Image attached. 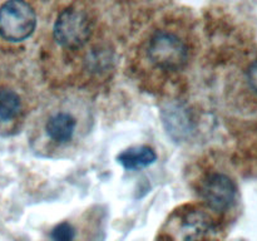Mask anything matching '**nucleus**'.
Segmentation results:
<instances>
[{"label": "nucleus", "instance_id": "f257e3e1", "mask_svg": "<svg viewBox=\"0 0 257 241\" xmlns=\"http://www.w3.org/2000/svg\"><path fill=\"white\" fill-rule=\"evenodd\" d=\"M37 27V14L25 0H7L0 5V38L12 43L28 39Z\"/></svg>", "mask_w": 257, "mask_h": 241}, {"label": "nucleus", "instance_id": "f03ea898", "mask_svg": "<svg viewBox=\"0 0 257 241\" xmlns=\"http://www.w3.org/2000/svg\"><path fill=\"white\" fill-rule=\"evenodd\" d=\"M148 57L161 69L176 70L187 62L188 48L177 34L161 30L148 43Z\"/></svg>", "mask_w": 257, "mask_h": 241}, {"label": "nucleus", "instance_id": "7ed1b4c3", "mask_svg": "<svg viewBox=\"0 0 257 241\" xmlns=\"http://www.w3.org/2000/svg\"><path fill=\"white\" fill-rule=\"evenodd\" d=\"M92 33L89 17L78 8H68L57 18L53 29L55 42L64 48L75 49L89 39Z\"/></svg>", "mask_w": 257, "mask_h": 241}, {"label": "nucleus", "instance_id": "20e7f679", "mask_svg": "<svg viewBox=\"0 0 257 241\" xmlns=\"http://www.w3.org/2000/svg\"><path fill=\"white\" fill-rule=\"evenodd\" d=\"M201 195L213 210H227L236 197L235 183L227 176L215 173L206 178L201 188Z\"/></svg>", "mask_w": 257, "mask_h": 241}, {"label": "nucleus", "instance_id": "39448f33", "mask_svg": "<svg viewBox=\"0 0 257 241\" xmlns=\"http://www.w3.org/2000/svg\"><path fill=\"white\" fill-rule=\"evenodd\" d=\"M75 126H77V122L72 114L60 112L48 119L45 130L50 140L58 143H67L68 141L72 140L74 135Z\"/></svg>", "mask_w": 257, "mask_h": 241}, {"label": "nucleus", "instance_id": "423d86ee", "mask_svg": "<svg viewBox=\"0 0 257 241\" xmlns=\"http://www.w3.org/2000/svg\"><path fill=\"white\" fill-rule=\"evenodd\" d=\"M157 160L155 151L147 146L140 147H131L123 151L117 157V161L125 170H138V168L147 167Z\"/></svg>", "mask_w": 257, "mask_h": 241}, {"label": "nucleus", "instance_id": "0eeeda50", "mask_svg": "<svg viewBox=\"0 0 257 241\" xmlns=\"http://www.w3.org/2000/svg\"><path fill=\"white\" fill-rule=\"evenodd\" d=\"M22 108L18 93L12 89H0V119L9 120L17 117Z\"/></svg>", "mask_w": 257, "mask_h": 241}, {"label": "nucleus", "instance_id": "6e6552de", "mask_svg": "<svg viewBox=\"0 0 257 241\" xmlns=\"http://www.w3.org/2000/svg\"><path fill=\"white\" fill-rule=\"evenodd\" d=\"M52 241H74L75 230L69 222H60L50 233Z\"/></svg>", "mask_w": 257, "mask_h": 241}, {"label": "nucleus", "instance_id": "1a4fd4ad", "mask_svg": "<svg viewBox=\"0 0 257 241\" xmlns=\"http://www.w3.org/2000/svg\"><path fill=\"white\" fill-rule=\"evenodd\" d=\"M247 80L251 89H252L255 93H257V60L256 62H253L252 64L250 65V68H248Z\"/></svg>", "mask_w": 257, "mask_h": 241}]
</instances>
